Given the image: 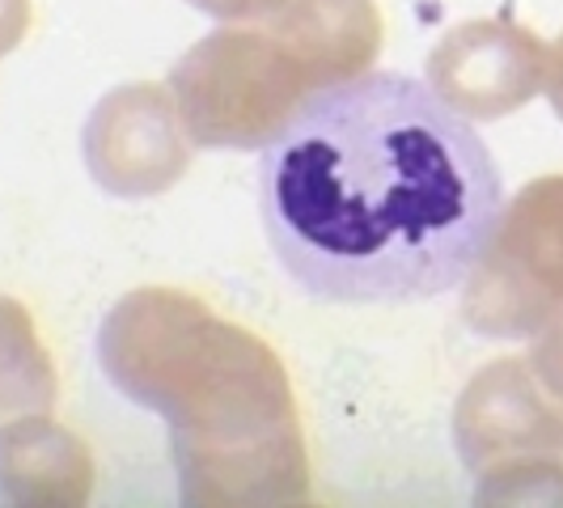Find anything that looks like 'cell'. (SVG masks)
<instances>
[{
  "instance_id": "277c9868",
  "label": "cell",
  "mask_w": 563,
  "mask_h": 508,
  "mask_svg": "<svg viewBox=\"0 0 563 508\" xmlns=\"http://www.w3.org/2000/svg\"><path fill=\"white\" fill-rule=\"evenodd\" d=\"M563 306V174L505 203L487 251L462 280V318L487 339H534Z\"/></svg>"
},
{
  "instance_id": "8992f818",
  "label": "cell",
  "mask_w": 563,
  "mask_h": 508,
  "mask_svg": "<svg viewBox=\"0 0 563 508\" xmlns=\"http://www.w3.org/2000/svg\"><path fill=\"white\" fill-rule=\"evenodd\" d=\"M81 157L107 196H166L191 166V136L169 85L141 81L111 89L85 119Z\"/></svg>"
},
{
  "instance_id": "5b68a950",
  "label": "cell",
  "mask_w": 563,
  "mask_h": 508,
  "mask_svg": "<svg viewBox=\"0 0 563 508\" xmlns=\"http://www.w3.org/2000/svg\"><path fill=\"white\" fill-rule=\"evenodd\" d=\"M453 445L462 466L483 479L563 457V398H555L530 361H492L453 407Z\"/></svg>"
},
{
  "instance_id": "52a82bcc",
  "label": "cell",
  "mask_w": 563,
  "mask_h": 508,
  "mask_svg": "<svg viewBox=\"0 0 563 508\" xmlns=\"http://www.w3.org/2000/svg\"><path fill=\"white\" fill-rule=\"evenodd\" d=\"M547 43L534 30L479 18L453 26L428 56V89L471 123L521 111L547 85Z\"/></svg>"
},
{
  "instance_id": "7c38bea8",
  "label": "cell",
  "mask_w": 563,
  "mask_h": 508,
  "mask_svg": "<svg viewBox=\"0 0 563 508\" xmlns=\"http://www.w3.org/2000/svg\"><path fill=\"white\" fill-rule=\"evenodd\" d=\"M187 4L208 13V18H217V22H251V18L280 9L284 0H187Z\"/></svg>"
},
{
  "instance_id": "9c48e42d",
  "label": "cell",
  "mask_w": 563,
  "mask_h": 508,
  "mask_svg": "<svg viewBox=\"0 0 563 508\" xmlns=\"http://www.w3.org/2000/svg\"><path fill=\"white\" fill-rule=\"evenodd\" d=\"M59 398L56 365L38 339L30 310L0 292V428L30 416H52Z\"/></svg>"
},
{
  "instance_id": "4fadbf2b",
  "label": "cell",
  "mask_w": 563,
  "mask_h": 508,
  "mask_svg": "<svg viewBox=\"0 0 563 508\" xmlns=\"http://www.w3.org/2000/svg\"><path fill=\"white\" fill-rule=\"evenodd\" d=\"M30 30V0H0V59L18 52Z\"/></svg>"
},
{
  "instance_id": "5bb4252c",
  "label": "cell",
  "mask_w": 563,
  "mask_h": 508,
  "mask_svg": "<svg viewBox=\"0 0 563 508\" xmlns=\"http://www.w3.org/2000/svg\"><path fill=\"white\" fill-rule=\"evenodd\" d=\"M542 93L551 98V107L560 114L563 123V34L551 43V52H547V85H542Z\"/></svg>"
},
{
  "instance_id": "7a4b0ae2",
  "label": "cell",
  "mask_w": 563,
  "mask_h": 508,
  "mask_svg": "<svg viewBox=\"0 0 563 508\" xmlns=\"http://www.w3.org/2000/svg\"><path fill=\"white\" fill-rule=\"evenodd\" d=\"M114 390L169 428L183 505H301L310 457L280 356L178 288H136L98 327Z\"/></svg>"
},
{
  "instance_id": "8fae6325",
  "label": "cell",
  "mask_w": 563,
  "mask_h": 508,
  "mask_svg": "<svg viewBox=\"0 0 563 508\" xmlns=\"http://www.w3.org/2000/svg\"><path fill=\"white\" fill-rule=\"evenodd\" d=\"M530 365H534V373L542 377V386L555 398H563V306L551 313V322L534 335Z\"/></svg>"
},
{
  "instance_id": "ba28073f",
  "label": "cell",
  "mask_w": 563,
  "mask_h": 508,
  "mask_svg": "<svg viewBox=\"0 0 563 508\" xmlns=\"http://www.w3.org/2000/svg\"><path fill=\"white\" fill-rule=\"evenodd\" d=\"M93 496V453L52 416L0 428V505L73 508Z\"/></svg>"
},
{
  "instance_id": "6da1fadb",
  "label": "cell",
  "mask_w": 563,
  "mask_h": 508,
  "mask_svg": "<svg viewBox=\"0 0 563 508\" xmlns=\"http://www.w3.org/2000/svg\"><path fill=\"white\" fill-rule=\"evenodd\" d=\"M258 212L301 292L407 306L466 280L505 187L471 119L428 85L368 68L313 93L263 144Z\"/></svg>"
},
{
  "instance_id": "3957f363",
  "label": "cell",
  "mask_w": 563,
  "mask_h": 508,
  "mask_svg": "<svg viewBox=\"0 0 563 508\" xmlns=\"http://www.w3.org/2000/svg\"><path fill=\"white\" fill-rule=\"evenodd\" d=\"M377 0H284L251 22H221L169 73L199 148L254 153L331 85L356 81L382 52Z\"/></svg>"
},
{
  "instance_id": "30bf717a",
  "label": "cell",
  "mask_w": 563,
  "mask_h": 508,
  "mask_svg": "<svg viewBox=\"0 0 563 508\" xmlns=\"http://www.w3.org/2000/svg\"><path fill=\"white\" fill-rule=\"evenodd\" d=\"M475 505H563V457L475 479Z\"/></svg>"
}]
</instances>
